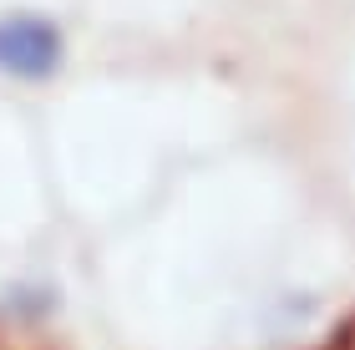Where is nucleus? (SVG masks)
Returning a JSON list of instances; mask_svg holds the SVG:
<instances>
[{
    "mask_svg": "<svg viewBox=\"0 0 355 350\" xmlns=\"http://www.w3.org/2000/svg\"><path fill=\"white\" fill-rule=\"evenodd\" d=\"M61 67V30L46 15H6L0 21V71L10 76H51Z\"/></svg>",
    "mask_w": 355,
    "mask_h": 350,
    "instance_id": "obj_1",
    "label": "nucleus"
}]
</instances>
